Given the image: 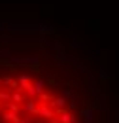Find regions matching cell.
I'll list each match as a JSON object with an SVG mask.
<instances>
[{
	"instance_id": "obj_1",
	"label": "cell",
	"mask_w": 119,
	"mask_h": 123,
	"mask_svg": "<svg viewBox=\"0 0 119 123\" xmlns=\"http://www.w3.org/2000/svg\"><path fill=\"white\" fill-rule=\"evenodd\" d=\"M15 80H17V83H19V89H23L25 85H29L34 78H32V74H25V72H21V74L15 76Z\"/></svg>"
},
{
	"instance_id": "obj_2",
	"label": "cell",
	"mask_w": 119,
	"mask_h": 123,
	"mask_svg": "<svg viewBox=\"0 0 119 123\" xmlns=\"http://www.w3.org/2000/svg\"><path fill=\"white\" fill-rule=\"evenodd\" d=\"M79 116H81V123H93V119H95V110L93 108H83Z\"/></svg>"
},
{
	"instance_id": "obj_3",
	"label": "cell",
	"mask_w": 119,
	"mask_h": 123,
	"mask_svg": "<svg viewBox=\"0 0 119 123\" xmlns=\"http://www.w3.org/2000/svg\"><path fill=\"white\" fill-rule=\"evenodd\" d=\"M32 85H34V89L38 91V95L47 89V81H45L44 78H34V80H32Z\"/></svg>"
},
{
	"instance_id": "obj_4",
	"label": "cell",
	"mask_w": 119,
	"mask_h": 123,
	"mask_svg": "<svg viewBox=\"0 0 119 123\" xmlns=\"http://www.w3.org/2000/svg\"><path fill=\"white\" fill-rule=\"evenodd\" d=\"M70 46L74 47V49H81V47H83V44H81L77 38H74V36H72V40H70Z\"/></svg>"
},
{
	"instance_id": "obj_5",
	"label": "cell",
	"mask_w": 119,
	"mask_h": 123,
	"mask_svg": "<svg viewBox=\"0 0 119 123\" xmlns=\"http://www.w3.org/2000/svg\"><path fill=\"white\" fill-rule=\"evenodd\" d=\"M100 78H102V80H106V78H110V72L106 70V66H102V68H100Z\"/></svg>"
},
{
	"instance_id": "obj_6",
	"label": "cell",
	"mask_w": 119,
	"mask_h": 123,
	"mask_svg": "<svg viewBox=\"0 0 119 123\" xmlns=\"http://www.w3.org/2000/svg\"><path fill=\"white\" fill-rule=\"evenodd\" d=\"M8 57H10V51H8V49H2V47H0V59H8Z\"/></svg>"
},
{
	"instance_id": "obj_7",
	"label": "cell",
	"mask_w": 119,
	"mask_h": 123,
	"mask_svg": "<svg viewBox=\"0 0 119 123\" xmlns=\"http://www.w3.org/2000/svg\"><path fill=\"white\" fill-rule=\"evenodd\" d=\"M0 87H2V83H0Z\"/></svg>"
}]
</instances>
